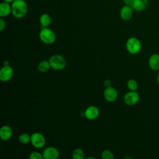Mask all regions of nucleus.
I'll list each match as a JSON object with an SVG mask.
<instances>
[{
  "label": "nucleus",
  "instance_id": "obj_15",
  "mask_svg": "<svg viewBox=\"0 0 159 159\" xmlns=\"http://www.w3.org/2000/svg\"><path fill=\"white\" fill-rule=\"evenodd\" d=\"M12 135V130L9 125H3L0 129V138L4 141L10 139Z\"/></svg>",
  "mask_w": 159,
  "mask_h": 159
},
{
  "label": "nucleus",
  "instance_id": "obj_8",
  "mask_svg": "<svg viewBox=\"0 0 159 159\" xmlns=\"http://www.w3.org/2000/svg\"><path fill=\"white\" fill-rule=\"evenodd\" d=\"M104 97L105 99L108 102H114L115 101L118 96L117 91L116 89L111 86L106 88L103 93Z\"/></svg>",
  "mask_w": 159,
  "mask_h": 159
},
{
  "label": "nucleus",
  "instance_id": "obj_20",
  "mask_svg": "<svg viewBox=\"0 0 159 159\" xmlns=\"http://www.w3.org/2000/svg\"><path fill=\"white\" fill-rule=\"evenodd\" d=\"M127 86L130 91H137L138 88V83L134 79L129 80L127 83Z\"/></svg>",
  "mask_w": 159,
  "mask_h": 159
},
{
  "label": "nucleus",
  "instance_id": "obj_6",
  "mask_svg": "<svg viewBox=\"0 0 159 159\" xmlns=\"http://www.w3.org/2000/svg\"><path fill=\"white\" fill-rule=\"evenodd\" d=\"M139 101V95L136 91H130L124 96V101L128 106H134Z\"/></svg>",
  "mask_w": 159,
  "mask_h": 159
},
{
  "label": "nucleus",
  "instance_id": "obj_22",
  "mask_svg": "<svg viewBox=\"0 0 159 159\" xmlns=\"http://www.w3.org/2000/svg\"><path fill=\"white\" fill-rule=\"evenodd\" d=\"M30 159H42L43 155L39 152H32L29 155Z\"/></svg>",
  "mask_w": 159,
  "mask_h": 159
},
{
  "label": "nucleus",
  "instance_id": "obj_5",
  "mask_svg": "<svg viewBox=\"0 0 159 159\" xmlns=\"http://www.w3.org/2000/svg\"><path fill=\"white\" fill-rule=\"evenodd\" d=\"M30 142L32 145L37 148H40L44 147L46 140L45 137L39 132L33 133L30 135Z\"/></svg>",
  "mask_w": 159,
  "mask_h": 159
},
{
  "label": "nucleus",
  "instance_id": "obj_23",
  "mask_svg": "<svg viewBox=\"0 0 159 159\" xmlns=\"http://www.w3.org/2000/svg\"><path fill=\"white\" fill-rule=\"evenodd\" d=\"M6 27V21L2 19H0V30L2 31Z\"/></svg>",
  "mask_w": 159,
  "mask_h": 159
},
{
  "label": "nucleus",
  "instance_id": "obj_13",
  "mask_svg": "<svg viewBox=\"0 0 159 159\" xmlns=\"http://www.w3.org/2000/svg\"><path fill=\"white\" fill-rule=\"evenodd\" d=\"M12 13L11 4L9 2L2 1L0 3V16L5 17Z\"/></svg>",
  "mask_w": 159,
  "mask_h": 159
},
{
  "label": "nucleus",
  "instance_id": "obj_19",
  "mask_svg": "<svg viewBox=\"0 0 159 159\" xmlns=\"http://www.w3.org/2000/svg\"><path fill=\"white\" fill-rule=\"evenodd\" d=\"M31 137L27 133H23L19 137V141L22 144H27L30 142Z\"/></svg>",
  "mask_w": 159,
  "mask_h": 159
},
{
  "label": "nucleus",
  "instance_id": "obj_27",
  "mask_svg": "<svg viewBox=\"0 0 159 159\" xmlns=\"http://www.w3.org/2000/svg\"><path fill=\"white\" fill-rule=\"evenodd\" d=\"M4 65H9V61H5L4 62Z\"/></svg>",
  "mask_w": 159,
  "mask_h": 159
},
{
  "label": "nucleus",
  "instance_id": "obj_16",
  "mask_svg": "<svg viewBox=\"0 0 159 159\" xmlns=\"http://www.w3.org/2000/svg\"><path fill=\"white\" fill-rule=\"evenodd\" d=\"M51 17L48 14H43L40 16L39 19L40 24L42 27H48L51 24Z\"/></svg>",
  "mask_w": 159,
  "mask_h": 159
},
{
  "label": "nucleus",
  "instance_id": "obj_2",
  "mask_svg": "<svg viewBox=\"0 0 159 159\" xmlns=\"http://www.w3.org/2000/svg\"><path fill=\"white\" fill-rule=\"evenodd\" d=\"M40 39L46 44H52L56 40L55 32L48 27H43L39 32Z\"/></svg>",
  "mask_w": 159,
  "mask_h": 159
},
{
  "label": "nucleus",
  "instance_id": "obj_1",
  "mask_svg": "<svg viewBox=\"0 0 159 159\" xmlns=\"http://www.w3.org/2000/svg\"><path fill=\"white\" fill-rule=\"evenodd\" d=\"M12 14L17 19L24 17L27 13L28 5L24 0H14L11 3Z\"/></svg>",
  "mask_w": 159,
  "mask_h": 159
},
{
  "label": "nucleus",
  "instance_id": "obj_25",
  "mask_svg": "<svg viewBox=\"0 0 159 159\" xmlns=\"http://www.w3.org/2000/svg\"><path fill=\"white\" fill-rule=\"evenodd\" d=\"M124 3L125 5H128V6H131L132 2V0H124Z\"/></svg>",
  "mask_w": 159,
  "mask_h": 159
},
{
  "label": "nucleus",
  "instance_id": "obj_11",
  "mask_svg": "<svg viewBox=\"0 0 159 159\" xmlns=\"http://www.w3.org/2000/svg\"><path fill=\"white\" fill-rule=\"evenodd\" d=\"M99 114L98 108L94 106L88 107L84 111V116L89 120H93L98 117Z\"/></svg>",
  "mask_w": 159,
  "mask_h": 159
},
{
  "label": "nucleus",
  "instance_id": "obj_10",
  "mask_svg": "<svg viewBox=\"0 0 159 159\" xmlns=\"http://www.w3.org/2000/svg\"><path fill=\"white\" fill-rule=\"evenodd\" d=\"M133 9L130 6L125 5L120 10V16L124 20H130L133 16Z\"/></svg>",
  "mask_w": 159,
  "mask_h": 159
},
{
  "label": "nucleus",
  "instance_id": "obj_28",
  "mask_svg": "<svg viewBox=\"0 0 159 159\" xmlns=\"http://www.w3.org/2000/svg\"><path fill=\"white\" fill-rule=\"evenodd\" d=\"M157 83L158 84H159V75L157 76Z\"/></svg>",
  "mask_w": 159,
  "mask_h": 159
},
{
  "label": "nucleus",
  "instance_id": "obj_9",
  "mask_svg": "<svg viewBox=\"0 0 159 159\" xmlns=\"http://www.w3.org/2000/svg\"><path fill=\"white\" fill-rule=\"evenodd\" d=\"M58 150L53 147L45 148L42 153L43 157L45 159H57L59 157Z\"/></svg>",
  "mask_w": 159,
  "mask_h": 159
},
{
  "label": "nucleus",
  "instance_id": "obj_21",
  "mask_svg": "<svg viewBox=\"0 0 159 159\" xmlns=\"http://www.w3.org/2000/svg\"><path fill=\"white\" fill-rule=\"evenodd\" d=\"M101 158L102 159H113L114 155L111 150H104L101 153Z\"/></svg>",
  "mask_w": 159,
  "mask_h": 159
},
{
  "label": "nucleus",
  "instance_id": "obj_18",
  "mask_svg": "<svg viewBox=\"0 0 159 159\" xmlns=\"http://www.w3.org/2000/svg\"><path fill=\"white\" fill-rule=\"evenodd\" d=\"M73 159H83L84 157V153L81 148H76L72 153Z\"/></svg>",
  "mask_w": 159,
  "mask_h": 159
},
{
  "label": "nucleus",
  "instance_id": "obj_14",
  "mask_svg": "<svg viewBox=\"0 0 159 159\" xmlns=\"http://www.w3.org/2000/svg\"><path fill=\"white\" fill-rule=\"evenodd\" d=\"M148 66L153 71L159 70V54L153 53L148 59Z\"/></svg>",
  "mask_w": 159,
  "mask_h": 159
},
{
  "label": "nucleus",
  "instance_id": "obj_26",
  "mask_svg": "<svg viewBox=\"0 0 159 159\" xmlns=\"http://www.w3.org/2000/svg\"><path fill=\"white\" fill-rule=\"evenodd\" d=\"M14 0H2V1L4 2H9V3H12Z\"/></svg>",
  "mask_w": 159,
  "mask_h": 159
},
{
  "label": "nucleus",
  "instance_id": "obj_12",
  "mask_svg": "<svg viewBox=\"0 0 159 159\" xmlns=\"http://www.w3.org/2000/svg\"><path fill=\"white\" fill-rule=\"evenodd\" d=\"M148 5L147 0H132L131 7L136 11H144Z\"/></svg>",
  "mask_w": 159,
  "mask_h": 159
},
{
  "label": "nucleus",
  "instance_id": "obj_17",
  "mask_svg": "<svg viewBox=\"0 0 159 159\" xmlns=\"http://www.w3.org/2000/svg\"><path fill=\"white\" fill-rule=\"evenodd\" d=\"M51 68L49 61L43 60L38 65V70L41 72H47Z\"/></svg>",
  "mask_w": 159,
  "mask_h": 159
},
{
  "label": "nucleus",
  "instance_id": "obj_3",
  "mask_svg": "<svg viewBox=\"0 0 159 159\" xmlns=\"http://www.w3.org/2000/svg\"><path fill=\"white\" fill-rule=\"evenodd\" d=\"M142 48L140 41L136 37H132L129 38L126 42L127 50L132 55L138 53Z\"/></svg>",
  "mask_w": 159,
  "mask_h": 159
},
{
  "label": "nucleus",
  "instance_id": "obj_7",
  "mask_svg": "<svg viewBox=\"0 0 159 159\" xmlns=\"http://www.w3.org/2000/svg\"><path fill=\"white\" fill-rule=\"evenodd\" d=\"M13 69L9 65H4L0 70V80L3 82L9 81L13 76Z\"/></svg>",
  "mask_w": 159,
  "mask_h": 159
},
{
  "label": "nucleus",
  "instance_id": "obj_24",
  "mask_svg": "<svg viewBox=\"0 0 159 159\" xmlns=\"http://www.w3.org/2000/svg\"><path fill=\"white\" fill-rule=\"evenodd\" d=\"M111 82L109 80H106L104 82V85L106 86V88L111 86Z\"/></svg>",
  "mask_w": 159,
  "mask_h": 159
},
{
  "label": "nucleus",
  "instance_id": "obj_4",
  "mask_svg": "<svg viewBox=\"0 0 159 159\" xmlns=\"http://www.w3.org/2000/svg\"><path fill=\"white\" fill-rule=\"evenodd\" d=\"M51 68L56 70H61L66 66V60L60 55H53L49 59Z\"/></svg>",
  "mask_w": 159,
  "mask_h": 159
}]
</instances>
